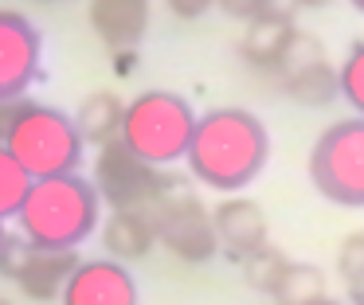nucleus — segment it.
Returning a JSON list of instances; mask_svg holds the SVG:
<instances>
[{
  "label": "nucleus",
  "mask_w": 364,
  "mask_h": 305,
  "mask_svg": "<svg viewBox=\"0 0 364 305\" xmlns=\"http://www.w3.org/2000/svg\"><path fill=\"white\" fill-rule=\"evenodd\" d=\"M286 266H290L286 250L274 247V242H267V247H259L255 255H247L243 262H239V270H243V282L251 289H259V294H274V286L282 282Z\"/></svg>",
  "instance_id": "a211bd4d"
},
{
  "label": "nucleus",
  "mask_w": 364,
  "mask_h": 305,
  "mask_svg": "<svg viewBox=\"0 0 364 305\" xmlns=\"http://www.w3.org/2000/svg\"><path fill=\"white\" fill-rule=\"evenodd\" d=\"M122 114H126V102L114 90H95L79 102L75 109V129L87 145H106V141H118L122 133Z\"/></svg>",
  "instance_id": "dca6fc26"
},
{
  "label": "nucleus",
  "mask_w": 364,
  "mask_h": 305,
  "mask_svg": "<svg viewBox=\"0 0 364 305\" xmlns=\"http://www.w3.org/2000/svg\"><path fill=\"white\" fill-rule=\"evenodd\" d=\"M28 188H32V176L24 172V164L9 153V149L0 145V223L12 219L24 203Z\"/></svg>",
  "instance_id": "6ab92c4d"
},
{
  "label": "nucleus",
  "mask_w": 364,
  "mask_h": 305,
  "mask_svg": "<svg viewBox=\"0 0 364 305\" xmlns=\"http://www.w3.org/2000/svg\"><path fill=\"white\" fill-rule=\"evenodd\" d=\"M282 86L286 98H294L298 106H329L341 98L337 86V63L325 59V43L314 39L309 31L294 28L290 43L282 55V70L274 78Z\"/></svg>",
  "instance_id": "6e6552de"
},
{
  "label": "nucleus",
  "mask_w": 364,
  "mask_h": 305,
  "mask_svg": "<svg viewBox=\"0 0 364 305\" xmlns=\"http://www.w3.org/2000/svg\"><path fill=\"white\" fill-rule=\"evenodd\" d=\"M59 305H141L137 294V278L129 274L126 262L118 258H79L67 278Z\"/></svg>",
  "instance_id": "9d476101"
},
{
  "label": "nucleus",
  "mask_w": 364,
  "mask_h": 305,
  "mask_svg": "<svg viewBox=\"0 0 364 305\" xmlns=\"http://www.w3.org/2000/svg\"><path fill=\"white\" fill-rule=\"evenodd\" d=\"M353 305H364V294H356V297H353Z\"/></svg>",
  "instance_id": "cd10ccee"
},
{
  "label": "nucleus",
  "mask_w": 364,
  "mask_h": 305,
  "mask_svg": "<svg viewBox=\"0 0 364 305\" xmlns=\"http://www.w3.org/2000/svg\"><path fill=\"white\" fill-rule=\"evenodd\" d=\"M90 184H95L102 208L110 211H153L181 180L141 161L122 141H106V145H98L95 164H90Z\"/></svg>",
  "instance_id": "423d86ee"
},
{
  "label": "nucleus",
  "mask_w": 364,
  "mask_h": 305,
  "mask_svg": "<svg viewBox=\"0 0 364 305\" xmlns=\"http://www.w3.org/2000/svg\"><path fill=\"white\" fill-rule=\"evenodd\" d=\"M309 184L337 208H364V117H341L309 149Z\"/></svg>",
  "instance_id": "39448f33"
},
{
  "label": "nucleus",
  "mask_w": 364,
  "mask_h": 305,
  "mask_svg": "<svg viewBox=\"0 0 364 305\" xmlns=\"http://www.w3.org/2000/svg\"><path fill=\"white\" fill-rule=\"evenodd\" d=\"M215 8H223L228 16H235V20H255L259 16V0H215Z\"/></svg>",
  "instance_id": "b1692460"
},
{
  "label": "nucleus",
  "mask_w": 364,
  "mask_h": 305,
  "mask_svg": "<svg viewBox=\"0 0 364 305\" xmlns=\"http://www.w3.org/2000/svg\"><path fill=\"white\" fill-rule=\"evenodd\" d=\"M274 305H314L325 297V270L314 262H294L286 266L282 282L274 286Z\"/></svg>",
  "instance_id": "f3484780"
},
{
  "label": "nucleus",
  "mask_w": 364,
  "mask_h": 305,
  "mask_svg": "<svg viewBox=\"0 0 364 305\" xmlns=\"http://www.w3.org/2000/svg\"><path fill=\"white\" fill-rule=\"evenodd\" d=\"M196 109L184 94L165 90V86H149V90L134 94L122 114V133L118 141L134 149L141 161L168 168V164L184 161L192 145V129H196Z\"/></svg>",
  "instance_id": "20e7f679"
},
{
  "label": "nucleus",
  "mask_w": 364,
  "mask_h": 305,
  "mask_svg": "<svg viewBox=\"0 0 364 305\" xmlns=\"http://www.w3.org/2000/svg\"><path fill=\"white\" fill-rule=\"evenodd\" d=\"M0 305H12V301H9V297H0Z\"/></svg>",
  "instance_id": "7c9ffc66"
},
{
  "label": "nucleus",
  "mask_w": 364,
  "mask_h": 305,
  "mask_svg": "<svg viewBox=\"0 0 364 305\" xmlns=\"http://www.w3.org/2000/svg\"><path fill=\"white\" fill-rule=\"evenodd\" d=\"M337 274L345 282L348 294H364V227L360 231H348L337 247Z\"/></svg>",
  "instance_id": "412c9836"
},
{
  "label": "nucleus",
  "mask_w": 364,
  "mask_h": 305,
  "mask_svg": "<svg viewBox=\"0 0 364 305\" xmlns=\"http://www.w3.org/2000/svg\"><path fill=\"white\" fill-rule=\"evenodd\" d=\"M12 219H16V235L28 247L79 255L82 242H90L102 227V200H98L90 176L67 172V176L32 180Z\"/></svg>",
  "instance_id": "f03ea898"
},
{
  "label": "nucleus",
  "mask_w": 364,
  "mask_h": 305,
  "mask_svg": "<svg viewBox=\"0 0 364 305\" xmlns=\"http://www.w3.org/2000/svg\"><path fill=\"white\" fill-rule=\"evenodd\" d=\"M40 4H59V0H40Z\"/></svg>",
  "instance_id": "c756f323"
},
{
  "label": "nucleus",
  "mask_w": 364,
  "mask_h": 305,
  "mask_svg": "<svg viewBox=\"0 0 364 305\" xmlns=\"http://www.w3.org/2000/svg\"><path fill=\"white\" fill-rule=\"evenodd\" d=\"M0 145L24 164L32 180L67 176V172H79L87 161V141L75 129V117L40 98L12 102L9 129Z\"/></svg>",
  "instance_id": "7ed1b4c3"
},
{
  "label": "nucleus",
  "mask_w": 364,
  "mask_h": 305,
  "mask_svg": "<svg viewBox=\"0 0 364 305\" xmlns=\"http://www.w3.org/2000/svg\"><path fill=\"white\" fill-rule=\"evenodd\" d=\"M102 250L106 258H118V262H137L157 247V231H153V215L149 211H106L102 227Z\"/></svg>",
  "instance_id": "2eb2a0df"
},
{
  "label": "nucleus",
  "mask_w": 364,
  "mask_h": 305,
  "mask_svg": "<svg viewBox=\"0 0 364 305\" xmlns=\"http://www.w3.org/2000/svg\"><path fill=\"white\" fill-rule=\"evenodd\" d=\"M270 161V129L255 109L212 106L196 117L184 153L188 176L220 196H239L259 180Z\"/></svg>",
  "instance_id": "f257e3e1"
},
{
  "label": "nucleus",
  "mask_w": 364,
  "mask_h": 305,
  "mask_svg": "<svg viewBox=\"0 0 364 305\" xmlns=\"http://www.w3.org/2000/svg\"><path fill=\"white\" fill-rule=\"evenodd\" d=\"M4 235H9V231H4V223H0V242H4Z\"/></svg>",
  "instance_id": "c85d7f7f"
},
{
  "label": "nucleus",
  "mask_w": 364,
  "mask_h": 305,
  "mask_svg": "<svg viewBox=\"0 0 364 305\" xmlns=\"http://www.w3.org/2000/svg\"><path fill=\"white\" fill-rule=\"evenodd\" d=\"M153 215V231H157V242L181 262H212L220 255V242H215V227H212V208L200 200L192 188L176 184L157 208Z\"/></svg>",
  "instance_id": "0eeeda50"
},
{
  "label": "nucleus",
  "mask_w": 364,
  "mask_h": 305,
  "mask_svg": "<svg viewBox=\"0 0 364 305\" xmlns=\"http://www.w3.org/2000/svg\"><path fill=\"white\" fill-rule=\"evenodd\" d=\"M75 262H79L75 250H43V247L20 242V255H16V262H12L9 278L16 282V289L28 301H59Z\"/></svg>",
  "instance_id": "f8f14e48"
},
{
  "label": "nucleus",
  "mask_w": 364,
  "mask_h": 305,
  "mask_svg": "<svg viewBox=\"0 0 364 305\" xmlns=\"http://www.w3.org/2000/svg\"><path fill=\"white\" fill-rule=\"evenodd\" d=\"M87 23L110 51H134L153 23V0H87Z\"/></svg>",
  "instance_id": "ddd939ff"
},
{
  "label": "nucleus",
  "mask_w": 364,
  "mask_h": 305,
  "mask_svg": "<svg viewBox=\"0 0 364 305\" xmlns=\"http://www.w3.org/2000/svg\"><path fill=\"white\" fill-rule=\"evenodd\" d=\"M337 86H341V98L348 102L356 117H364V39H356L348 47L345 63L337 67Z\"/></svg>",
  "instance_id": "aec40b11"
},
{
  "label": "nucleus",
  "mask_w": 364,
  "mask_h": 305,
  "mask_svg": "<svg viewBox=\"0 0 364 305\" xmlns=\"http://www.w3.org/2000/svg\"><path fill=\"white\" fill-rule=\"evenodd\" d=\"M290 36H294L290 20H270V16H255V20H247L243 36H239V59H243V67H251L255 75L278 78Z\"/></svg>",
  "instance_id": "4468645a"
},
{
  "label": "nucleus",
  "mask_w": 364,
  "mask_h": 305,
  "mask_svg": "<svg viewBox=\"0 0 364 305\" xmlns=\"http://www.w3.org/2000/svg\"><path fill=\"white\" fill-rule=\"evenodd\" d=\"M259 16H270V20H290L298 16V0H259Z\"/></svg>",
  "instance_id": "5701e85b"
},
{
  "label": "nucleus",
  "mask_w": 364,
  "mask_h": 305,
  "mask_svg": "<svg viewBox=\"0 0 364 305\" xmlns=\"http://www.w3.org/2000/svg\"><path fill=\"white\" fill-rule=\"evenodd\" d=\"M212 227H215V242L228 258L243 262L247 255H255L259 247L270 242V219L262 211L259 200L251 196H220V203L212 208Z\"/></svg>",
  "instance_id": "9b49d317"
},
{
  "label": "nucleus",
  "mask_w": 364,
  "mask_h": 305,
  "mask_svg": "<svg viewBox=\"0 0 364 305\" xmlns=\"http://www.w3.org/2000/svg\"><path fill=\"white\" fill-rule=\"evenodd\" d=\"M348 4H353V8H356V12H360V16H364V0H348Z\"/></svg>",
  "instance_id": "bb28decb"
},
{
  "label": "nucleus",
  "mask_w": 364,
  "mask_h": 305,
  "mask_svg": "<svg viewBox=\"0 0 364 305\" xmlns=\"http://www.w3.org/2000/svg\"><path fill=\"white\" fill-rule=\"evenodd\" d=\"M43 70V36L24 12L0 8V102H20Z\"/></svg>",
  "instance_id": "1a4fd4ad"
},
{
  "label": "nucleus",
  "mask_w": 364,
  "mask_h": 305,
  "mask_svg": "<svg viewBox=\"0 0 364 305\" xmlns=\"http://www.w3.org/2000/svg\"><path fill=\"white\" fill-rule=\"evenodd\" d=\"M325 4H333V0H298V8H325Z\"/></svg>",
  "instance_id": "393cba45"
},
{
  "label": "nucleus",
  "mask_w": 364,
  "mask_h": 305,
  "mask_svg": "<svg viewBox=\"0 0 364 305\" xmlns=\"http://www.w3.org/2000/svg\"><path fill=\"white\" fill-rule=\"evenodd\" d=\"M314 305H345V301H337V297H329V294H325L321 301H314Z\"/></svg>",
  "instance_id": "a878e982"
},
{
  "label": "nucleus",
  "mask_w": 364,
  "mask_h": 305,
  "mask_svg": "<svg viewBox=\"0 0 364 305\" xmlns=\"http://www.w3.org/2000/svg\"><path fill=\"white\" fill-rule=\"evenodd\" d=\"M165 8L176 16V20H200L204 12L215 8V0H165Z\"/></svg>",
  "instance_id": "4be33fe9"
}]
</instances>
